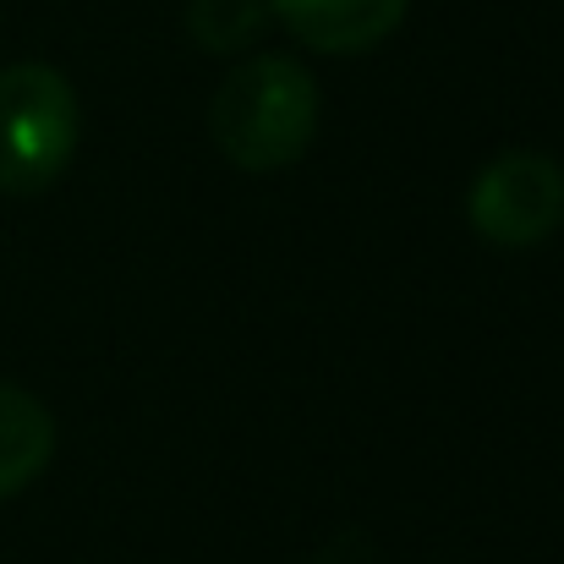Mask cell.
Returning a JSON list of instances; mask_svg holds the SVG:
<instances>
[{"instance_id": "obj_1", "label": "cell", "mask_w": 564, "mask_h": 564, "mask_svg": "<svg viewBox=\"0 0 564 564\" xmlns=\"http://www.w3.org/2000/svg\"><path fill=\"white\" fill-rule=\"evenodd\" d=\"M208 132L236 171L269 176L307 154L318 132V83L291 55L241 61L208 105Z\"/></svg>"}, {"instance_id": "obj_2", "label": "cell", "mask_w": 564, "mask_h": 564, "mask_svg": "<svg viewBox=\"0 0 564 564\" xmlns=\"http://www.w3.org/2000/svg\"><path fill=\"white\" fill-rule=\"evenodd\" d=\"M77 154V94L44 61L0 72V192L33 197Z\"/></svg>"}, {"instance_id": "obj_3", "label": "cell", "mask_w": 564, "mask_h": 564, "mask_svg": "<svg viewBox=\"0 0 564 564\" xmlns=\"http://www.w3.org/2000/svg\"><path fill=\"white\" fill-rule=\"evenodd\" d=\"M466 214L494 247L521 252V247L549 241L564 219L560 160H549L538 149H510V154L488 160L466 192Z\"/></svg>"}, {"instance_id": "obj_4", "label": "cell", "mask_w": 564, "mask_h": 564, "mask_svg": "<svg viewBox=\"0 0 564 564\" xmlns=\"http://www.w3.org/2000/svg\"><path fill=\"white\" fill-rule=\"evenodd\" d=\"M411 0H269V11L307 44L324 55H362L383 44Z\"/></svg>"}, {"instance_id": "obj_5", "label": "cell", "mask_w": 564, "mask_h": 564, "mask_svg": "<svg viewBox=\"0 0 564 564\" xmlns=\"http://www.w3.org/2000/svg\"><path fill=\"white\" fill-rule=\"evenodd\" d=\"M55 455V416L17 383H0V499L22 494Z\"/></svg>"}, {"instance_id": "obj_6", "label": "cell", "mask_w": 564, "mask_h": 564, "mask_svg": "<svg viewBox=\"0 0 564 564\" xmlns=\"http://www.w3.org/2000/svg\"><path fill=\"white\" fill-rule=\"evenodd\" d=\"M269 0H192L187 6V28L203 50H219V55H236L247 50L263 28H269Z\"/></svg>"}]
</instances>
